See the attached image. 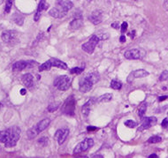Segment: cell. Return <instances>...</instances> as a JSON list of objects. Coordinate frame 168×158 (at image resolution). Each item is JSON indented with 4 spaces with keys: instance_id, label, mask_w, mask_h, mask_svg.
<instances>
[{
    "instance_id": "3",
    "label": "cell",
    "mask_w": 168,
    "mask_h": 158,
    "mask_svg": "<svg viewBox=\"0 0 168 158\" xmlns=\"http://www.w3.org/2000/svg\"><path fill=\"white\" fill-rule=\"evenodd\" d=\"M72 84V79L67 75H61L54 81V86L61 91L67 90Z\"/></svg>"
},
{
    "instance_id": "13",
    "label": "cell",
    "mask_w": 168,
    "mask_h": 158,
    "mask_svg": "<svg viewBox=\"0 0 168 158\" xmlns=\"http://www.w3.org/2000/svg\"><path fill=\"white\" fill-rule=\"evenodd\" d=\"M102 19H103V16H102V13H101L100 11H95V12H93L92 13L89 15V21L91 23H93L94 25L99 24L101 21H102Z\"/></svg>"
},
{
    "instance_id": "9",
    "label": "cell",
    "mask_w": 168,
    "mask_h": 158,
    "mask_svg": "<svg viewBox=\"0 0 168 158\" xmlns=\"http://www.w3.org/2000/svg\"><path fill=\"white\" fill-rule=\"evenodd\" d=\"M149 75V72H147L146 70L144 69H139V70H136L132 72L129 76L127 77V82H132L134 79H140V78H144V77H147Z\"/></svg>"
},
{
    "instance_id": "35",
    "label": "cell",
    "mask_w": 168,
    "mask_h": 158,
    "mask_svg": "<svg viewBox=\"0 0 168 158\" xmlns=\"http://www.w3.org/2000/svg\"><path fill=\"white\" fill-rule=\"evenodd\" d=\"M58 108H59V104H50L49 107H48V110L50 112H53V111H55Z\"/></svg>"
},
{
    "instance_id": "38",
    "label": "cell",
    "mask_w": 168,
    "mask_h": 158,
    "mask_svg": "<svg viewBox=\"0 0 168 158\" xmlns=\"http://www.w3.org/2000/svg\"><path fill=\"white\" fill-rule=\"evenodd\" d=\"M164 8L166 9V11H168V0H165V2H164Z\"/></svg>"
},
{
    "instance_id": "46",
    "label": "cell",
    "mask_w": 168,
    "mask_h": 158,
    "mask_svg": "<svg viewBox=\"0 0 168 158\" xmlns=\"http://www.w3.org/2000/svg\"><path fill=\"white\" fill-rule=\"evenodd\" d=\"M94 157H103L102 156H94Z\"/></svg>"
},
{
    "instance_id": "44",
    "label": "cell",
    "mask_w": 168,
    "mask_h": 158,
    "mask_svg": "<svg viewBox=\"0 0 168 158\" xmlns=\"http://www.w3.org/2000/svg\"><path fill=\"white\" fill-rule=\"evenodd\" d=\"M149 157L150 158H158V156H157V155H155V154H152V155H151Z\"/></svg>"
},
{
    "instance_id": "37",
    "label": "cell",
    "mask_w": 168,
    "mask_h": 158,
    "mask_svg": "<svg viewBox=\"0 0 168 158\" xmlns=\"http://www.w3.org/2000/svg\"><path fill=\"white\" fill-rule=\"evenodd\" d=\"M162 126L164 127V128H166L168 126V118H165L163 121H162Z\"/></svg>"
},
{
    "instance_id": "48",
    "label": "cell",
    "mask_w": 168,
    "mask_h": 158,
    "mask_svg": "<svg viewBox=\"0 0 168 158\" xmlns=\"http://www.w3.org/2000/svg\"><path fill=\"white\" fill-rule=\"evenodd\" d=\"M1 107H2V104H1V102H0V109H1Z\"/></svg>"
},
{
    "instance_id": "17",
    "label": "cell",
    "mask_w": 168,
    "mask_h": 158,
    "mask_svg": "<svg viewBox=\"0 0 168 158\" xmlns=\"http://www.w3.org/2000/svg\"><path fill=\"white\" fill-rule=\"evenodd\" d=\"M46 8H47V5L45 3V0H41L39 5H38V8H37V11H36V13L35 15V21H37L40 19L42 12Z\"/></svg>"
},
{
    "instance_id": "26",
    "label": "cell",
    "mask_w": 168,
    "mask_h": 158,
    "mask_svg": "<svg viewBox=\"0 0 168 158\" xmlns=\"http://www.w3.org/2000/svg\"><path fill=\"white\" fill-rule=\"evenodd\" d=\"M52 67V65H51V61L48 60L46 62H44L43 64H42L40 66H39V71L40 72H42V71H47V70H50V68Z\"/></svg>"
},
{
    "instance_id": "33",
    "label": "cell",
    "mask_w": 168,
    "mask_h": 158,
    "mask_svg": "<svg viewBox=\"0 0 168 158\" xmlns=\"http://www.w3.org/2000/svg\"><path fill=\"white\" fill-rule=\"evenodd\" d=\"M168 80V72L167 71H164L159 76V81H164Z\"/></svg>"
},
{
    "instance_id": "5",
    "label": "cell",
    "mask_w": 168,
    "mask_h": 158,
    "mask_svg": "<svg viewBox=\"0 0 168 158\" xmlns=\"http://www.w3.org/2000/svg\"><path fill=\"white\" fill-rule=\"evenodd\" d=\"M145 56V51L142 49H132L125 52V58L129 60L141 59Z\"/></svg>"
},
{
    "instance_id": "39",
    "label": "cell",
    "mask_w": 168,
    "mask_h": 158,
    "mask_svg": "<svg viewBox=\"0 0 168 158\" xmlns=\"http://www.w3.org/2000/svg\"><path fill=\"white\" fill-rule=\"evenodd\" d=\"M87 129H88V131H89V132H91V131H96V130H97V127H92V126H89Z\"/></svg>"
},
{
    "instance_id": "23",
    "label": "cell",
    "mask_w": 168,
    "mask_h": 158,
    "mask_svg": "<svg viewBox=\"0 0 168 158\" xmlns=\"http://www.w3.org/2000/svg\"><path fill=\"white\" fill-rule=\"evenodd\" d=\"M13 21L16 23L17 25H19V26L23 25L24 18H23L22 15H20V13H15V14H13Z\"/></svg>"
},
{
    "instance_id": "45",
    "label": "cell",
    "mask_w": 168,
    "mask_h": 158,
    "mask_svg": "<svg viewBox=\"0 0 168 158\" xmlns=\"http://www.w3.org/2000/svg\"><path fill=\"white\" fill-rule=\"evenodd\" d=\"M134 31H132V33H131V34H130V36H131V38L133 39L134 38Z\"/></svg>"
},
{
    "instance_id": "18",
    "label": "cell",
    "mask_w": 168,
    "mask_h": 158,
    "mask_svg": "<svg viewBox=\"0 0 168 158\" xmlns=\"http://www.w3.org/2000/svg\"><path fill=\"white\" fill-rule=\"evenodd\" d=\"M83 26V20H82V17H75V20H72V22L70 23V27L73 29H79Z\"/></svg>"
},
{
    "instance_id": "29",
    "label": "cell",
    "mask_w": 168,
    "mask_h": 158,
    "mask_svg": "<svg viewBox=\"0 0 168 158\" xmlns=\"http://www.w3.org/2000/svg\"><path fill=\"white\" fill-rule=\"evenodd\" d=\"M162 141V138L160 136H152L151 137L149 140H148V143H151V144H153V143H159Z\"/></svg>"
},
{
    "instance_id": "34",
    "label": "cell",
    "mask_w": 168,
    "mask_h": 158,
    "mask_svg": "<svg viewBox=\"0 0 168 158\" xmlns=\"http://www.w3.org/2000/svg\"><path fill=\"white\" fill-rule=\"evenodd\" d=\"M136 122H134L133 120H127L125 122V125L127 126V127H129V128H134L136 126Z\"/></svg>"
},
{
    "instance_id": "22",
    "label": "cell",
    "mask_w": 168,
    "mask_h": 158,
    "mask_svg": "<svg viewBox=\"0 0 168 158\" xmlns=\"http://www.w3.org/2000/svg\"><path fill=\"white\" fill-rule=\"evenodd\" d=\"M112 99V94L107 93V94H104L103 95H101L100 97L97 99L98 102H107Z\"/></svg>"
},
{
    "instance_id": "27",
    "label": "cell",
    "mask_w": 168,
    "mask_h": 158,
    "mask_svg": "<svg viewBox=\"0 0 168 158\" xmlns=\"http://www.w3.org/2000/svg\"><path fill=\"white\" fill-rule=\"evenodd\" d=\"M146 109H147V104L145 102H143V103L140 104V106L138 107V115H139V117H143L144 116Z\"/></svg>"
},
{
    "instance_id": "42",
    "label": "cell",
    "mask_w": 168,
    "mask_h": 158,
    "mask_svg": "<svg viewBox=\"0 0 168 158\" xmlns=\"http://www.w3.org/2000/svg\"><path fill=\"white\" fill-rule=\"evenodd\" d=\"M26 93H27V91H26L25 88L20 89V94H21V95H26Z\"/></svg>"
},
{
    "instance_id": "47",
    "label": "cell",
    "mask_w": 168,
    "mask_h": 158,
    "mask_svg": "<svg viewBox=\"0 0 168 158\" xmlns=\"http://www.w3.org/2000/svg\"><path fill=\"white\" fill-rule=\"evenodd\" d=\"M2 3H3V0H0V5H1Z\"/></svg>"
},
{
    "instance_id": "4",
    "label": "cell",
    "mask_w": 168,
    "mask_h": 158,
    "mask_svg": "<svg viewBox=\"0 0 168 158\" xmlns=\"http://www.w3.org/2000/svg\"><path fill=\"white\" fill-rule=\"evenodd\" d=\"M99 41H100L99 37L97 34H95V35H93V36L90 37V39L88 42L82 44V50L85 52H87L89 54H91V53H93V51L95 50V48L98 44Z\"/></svg>"
},
{
    "instance_id": "12",
    "label": "cell",
    "mask_w": 168,
    "mask_h": 158,
    "mask_svg": "<svg viewBox=\"0 0 168 158\" xmlns=\"http://www.w3.org/2000/svg\"><path fill=\"white\" fill-rule=\"evenodd\" d=\"M34 64L32 62H27V61H18L16 63L13 64V69L14 71H21L24 70L27 67H32Z\"/></svg>"
},
{
    "instance_id": "10",
    "label": "cell",
    "mask_w": 168,
    "mask_h": 158,
    "mask_svg": "<svg viewBox=\"0 0 168 158\" xmlns=\"http://www.w3.org/2000/svg\"><path fill=\"white\" fill-rule=\"evenodd\" d=\"M69 134V130L67 128H60L55 133V140L58 142L59 145L63 144L67 140V136Z\"/></svg>"
},
{
    "instance_id": "21",
    "label": "cell",
    "mask_w": 168,
    "mask_h": 158,
    "mask_svg": "<svg viewBox=\"0 0 168 158\" xmlns=\"http://www.w3.org/2000/svg\"><path fill=\"white\" fill-rule=\"evenodd\" d=\"M39 134V132L37 131V129L35 128V126H33L32 128H30L29 130H27V138L32 140V139H35L37 135Z\"/></svg>"
},
{
    "instance_id": "20",
    "label": "cell",
    "mask_w": 168,
    "mask_h": 158,
    "mask_svg": "<svg viewBox=\"0 0 168 158\" xmlns=\"http://www.w3.org/2000/svg\"><path fill=\"white\" fill-rule=\"evenodd\" d=\"M56 5H59V6H62L68 11L73 7V3L70 0H57Z\"/></svg>"
},
{
    "instance_id": "1",
    "label": "cell",
    "mask_w": 168,
    "mask_h": 158,
    "mask_svg": "<svg viewBox=\"0 0 168 158\" xmlns=\"http://www.w3.org/2000/svg\"><path fill=\"white\" fill-rule=\"evenodd\" d=\"M99 80V76L96 73H90L85 75L80 80L79 88L82 93H87L92 88L93 85L97 82Z\"/></svg>"
},
{
    "instance_id": "30",
    "label": "cell",
    "mask_w": 168,
    "mask_h": 158,
    "mask_svg": "<svg viewBox=\"0 0 168 158\" xmlns=\"http://www.w3.org/2000/svg\"><path fill=\"white\" fill-rule=\"evenodd\" d=\"M48 143V138L47 137H42L38 140V144L41 147H45Z\"/></svg>"
},
{
    "instance_id": "16",
    "label": "cell",
    "mask_w": 168,
    "mask_h": 158,
    "mask_svg": "<svg viewBox=\"0 0 168 158\" xmlns=\"http://www.w3.org/2000/svg\"><path fill=\"white\" fill-rule=\"evenodd\" d=\"M50 118H43L42 120H41L38 124H36L35 126V128L37 129V131L40 133L41 132H42L43 130H45V129L48 127V125H50Z\"/></svg>"
},
{
    "instance_id": "14",
    "label": "cell",
    "mask_w": 168,
    "mask_h": 158,
    "mask_svg": "<svg viewBox=\"0 0 168 158\" xmlns=\"http://www.w3.org/2000/svg\"><path fill=\"white\" fill-rule=\"evenodd\" d=\"M21 81L26 88H31L34 85V77L30 74H26L22 76Z\"/></svg>"
},
{
    "instance_id": "24",
    "label": "cell",
    "mask_w": 168,
    "mask_h": 158,
    "mask_svg": "<svg viewBox=\"0 0 168 158\" xmlns=\"http://www.w3.org/2000/svg\"><path fill=\"white\" fill-rule=\"evenodd\" d=\"M91 102H92V100L89 101L88 102H86L82 106V114H83L84 117H87L89 114V111H90V105H91Z\"/></svg>"
},
{
    "instance_id": "36",
    "label": "cell",
    "mask_w": 168,
    "mask_h": 158,
    "mask_svg": "<svg viewBox=\"0 0 168 158\" xmlns=\"http://www.w3.org/2000/svg\"><path fill=\"white\" fill-rule=\"evenodd\" d=\"M126 28H127V23H126V22H123L122 25H121V28H120L121 33H125L126 31Z\"/></svg>"
},
{
    "instance_id": "8",
    "label": "cell",
    "mask_w": 168,
    "mask_h": 158,
    "mask_svg": "<svg viewBox=\"0 0 168 158\" xmlns=\"http://www.w3.org/2000/svg\"><path fill=\"white\" fill-rule=\"evenodd\" d=\"M158 122V119L155 117H144L142 122V125L139 127V131H143V130H146V129H149L152 126L157 124Z\"/></svg>"
},
{
    "instance_id": "43",
    "label": "cell",
    "mask_w": 168,
    "mask_h": 158,
    "mask_svg": "<svg viewBox=\"0 0 168 158\" xmlns=\"http://www.w3.org/2000/svg\"><path fill=\"white\" fill-rule=\"evenodd\" d=\"M167 98V96H161L159 98V102H162L163 100H166Z\"/></svg>"
},
{
    "instance_id": "7",
    "label": "cell",
    "mask_w": 168,
    "mask_h": 158,
    "mask_svg": "<svg viewBox=\"0 0 168 158\" xmlns=\"http://www.w3.org/2000/svg\"><path fill=\"white\" fill-rule=\"evenodd\" d=\"M68 10L65 9L62 6H59L56 5V7L50 9V12H49V14L50 16H52L53 18H56V19H61L63 17H65L67 15Z\"/></svg>"
},
{
    "instance_id": "19",
    "label": "cell",
    "mask_w": 168,
    "mask_h": 158,
    "mask_svg": "<svg viewBox=\"0 0 168 158\" xmlns=\"http://www.w3.org/2000/svg\"><path fill=\"white\" fill-rule=\"evenodd\" d=\"M50 61H51L52 66L58 67L59 69H63V70H67V64L65 62H62L61 60L56 59V58H50Z\"/></svg>"
},
{
    "instance_id": "32",
    "label": "cell",
    "mask_w": 168,
    "mask_h": 158,
    "mask_svg": "<svg viewBox=\"0 0 168 158\" xmlns=\"http://www.w3.org/2000/svg\"><path fill=\"white\" fill-rule=\"evenodd\" d=\"M70 72H71V74H80L81 73H82V72H83V68L75 67V68H73Z\"/></svg>"
},
{
    "instance_id": "28",
    "label": "cell",
    "mask_w": 168,
    "mask_h": 158,
    "mask_svg": "<svg viewBox=\"0 0 168 158\" xmlns=\"http://www.w3.org/2000/svg\"><path fill=\"white\" fill-rule=\"evenodd\" d=\"M121 87H122V83H121L120 81H117V80H114V81H112L111 82V88H113V89H115V90L120 89Z\"/></svg>"
},
{
    "instance_id": "40",
    "label": "cell",
    "mask_w": 168,
    "mask_h": 158,
    "mask_svg": "<svg viewBox=\"0 0 168 158\" xmlns=\"http://www.w3.org/2000/svg\"><path fill=\"white\" fill-rule=\"evenodd\" d=\"M119 40H120V42H126V37H125L124 35H121L120 38H119Z\"/></svg>"
},
{
    "instance_id": "11",
    "label": "cell",
    "mask_w": 168,
    "mask_h": 158,
    "mask_svg": "<svg viewBox=\"0 0 168 158\" xmlns=\"http://www.w3.org/2000/svg\"><path fill=\"white\" fill-rule=\"evenodd\" d=\"M64 113L66 114H73L74 110H75V101L73 96H70L66 102L65 105H64Z\"/></svg>"
},
{
    "instance_id": "15",
    "label": "cell",
    "mask_w": 168,
    "mask_h": 158,
    "mask_svg": "<svg viewBox=\"0 0 168 158\" xmlns=\"http://www.w3.org/2000/svg\"><path fill=\"white\" fill-rule=\"evenodd\" d=\"M15 35H16V33L14 31L7 30V31H5L4 33L2 34L1 38H2V40L5 42H9L14 39Z\"/></svg>"
},
{
    "instance_id": "41",
    "label": "cell",
    "mask_w": 168,
    "mask_h": 158,
    "mask_svg": "<svg viewBox=\"0 0 168 158\" xmlns=\"http://www.w3.org/2000/svg\"><path fill=\"white\" fill-rule=\"evenodd\" d=\"M111 27H112L113 28H115V29H117L118 27H119V25H118L117 22H115V23H112V24H111Z\"/></svg>"
},
{
    "instance_id": "6",
    "label": "cell",
    "mask_w": 168,
    "mask_h": 158,
    "mask_svg": "<svg viewBox=\"0 0 168 158\" xmlns=\"http://www.w3.org/2000/svg\"><path fill=\"white\" fill-rule=\"evenodd\" d=\"M94 145V141L93 139H86L83 142H80L74 149V154H80L82 152H84L89 149H90Z\"/></svg>"
},
{
    "instance_id": "2",
    "label": "cell",
    "mask_w": 168,
    "mask_h": 158,
    "mask_svg": "<svg viewBox=\"0 0 168 158\" xmlns=\"http://www.w3.org/2000/svg\"><path fill=\"white\" fill-rule=\"evenodd\" d=\"M20 136V129L18 126H13L9 128V136L7 142L5 143L6 148H13L17 144Z\"/></svg>"
},
{
    "instance_id": "25",
    "label": "cell",
    "mask_w": 168,
    "mask_h": 158,
    "mask_svg": "<svg viewBox=\"0 0 168 158\" xmlns=\"http://www.w3.org/2000/svg\"><path fill=\"white\" fill-rule=\"evenodd\" d=\"M8 136H9V128L5 130V131H2L0 132V142L1 143H5L8 140Z\"/></svg>"
},
{
    "instance_id": "31",
    "label": "cell",
    "mask_w": 168,
    "mask_h": 158,
    "mask_svg": "<svg viewBox=\"0 0 168 158\" xmlns=\"http://www.w3.org/2000/svg\"><path fill=\"white\" fill-rule=\"evenodd\" d=\"M12 5H13V1L12 0H7L6 1V4H5V12L6 13H10L11 8H12Z\"/></svg>"
}]
</instances>
